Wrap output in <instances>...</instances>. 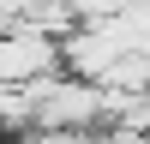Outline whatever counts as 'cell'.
<instances>
[{"instance_id":"cell-1","label":"cell","mask_w":150,"mask_h":144,"mask_svg":"<svg viewBox=\"0 0 150 144\" xmlns=\"http://www.w3.org/2000/svg\"><path fill=\"white\" fill-rule=\"evenodd\" d=\"M24 102H30V132H78V138H90L102 126V90L66 78V72H48V78L24 84Z\"/></svg>"}]
</instances>
